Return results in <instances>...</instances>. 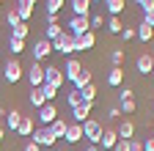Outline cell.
Listing matches in <instances>:
<instances>
[{
	"mask_svg": "<svg viewBox=\"0 0 154 151\" xmlns=\"http://www.w3.org/2000/svg\"><path fill=\"white\" fill-rule=\"evenodd\" d=\"M52 52H61V55H66V58H69L72 52H77V39H74L72 33L63 30V33L52 41Z\"/></svg>",
	"mask_w": 154,
	"mask_h": 151,
	"instance_id": "cell-1",
	"label": "cell"
},
{
	"mask_svg": "<svg viewBox=\"0 0 154 151\" xmlns=\"http://www.w3.org/2000/svg\"><path fill=\"white\" fill-rule=\"evenodd\" d=\"M102 124L96 121V118H88L85 124H83V140H88V146H99V140H102Z\"/></svg>",
	"mask_w": 154,
	"mask_h": 151,
	"instance_id": "cell-2",
	"label": "cell"
},
{
	"mask_svg": "<svg viewBox=\"0 0 154 151\" xmlns=\"http://www.w3.org/2000/svg\"><path fill=\"white\" fill-rule=\"evenodd\" d=\"M30 143H36L38 148H50V146H55L58 140L52 137L50 126H36V129H33V135H30Z\"/></svg>",
	"mask_w": 154,
	"mask_h": 151,
	"instance_id": "cell-3",
	"label": "cell"
},
{
	"mask_svg": "<svg viewBox=\"0 0 154 151\" xmlns=\"http://www.w3.org/2000/svg\"><path fill=\"white\" fill-rule=\"evenodd\" d=\"M88 30H91V22H88V17H72V20L66 22V33H72L74 39L85 36Z\"/></svg>",
	"mask_w": 154,
	"mask_h": 151,
	"instance_id": "cell-4",
	"label": "cell"
},
{
	"mask_svg": "<svg viewBox=\"0 0 154 151\" xmlns=\"http://www.w3.org/2000/svg\"><path fill=\"white\" fill-rule=\"evenodd\" d=\"M3 77H6V83H11V85H17L19 80L25 77V69H22V63H19L17 58H11L8 63H6V69H3Z\"/></svg>",
	"mask_w": 154,
	"mask_h": 151,
	"instance_id": "cell-5",
	"label": "cell"
},
{
	"mask_svg": "<svg viewBox=\"0 0 154 151\" xmlns=\"http://www.w3.org/2000/svg\"><path fill=\"white\" fill-rule=\"evenodd\" d=\"M30 52H33V61L42 63V61H47L50 55H52V41H47V39H36V44L30 47Z\"/></svg>",
	"mask_w": 154,
	"mask_h": 151,
	"instance_id": "cell-6",
	"label": "cell"
},
{
	"mask_svg": "<svg viewBox=\"0 0 154 151\" xmlns=\"http://www.w3.org/2000/svg\"><path fill=\"white\" fill-rule=\"evenodd\" d=\"M25 77H28L30 88H42V85H44V66L33 61V66H30V69L25 71Z\"/></svg>",
	"mask_w": 154,
	"mask_h": 151,
	"instance_id": "cell-7",
	"label": "cell"
},
{
	"mask_svg": "<svg viewBox=\"0 0 154 151\" xmlns=\"http://www.w3.org/2000/svg\"><path fill=\"white\" fill-rule=\"evenodd\" d=\"M55 118H58V107H55V102H47L44 107H38V126H50Z\"/></svg>",
	"mask_w": 154,
	"mask_h": 151,
	"instance_id": "cell-8",
	"label": "cell"
},
{
	"mask_svg": "<svg viewBox=\"0 0 154 151\" xmlns=\"http://www.w3.org/2000/svg\"><path fill=\"white\" fill-rule=\"evenodd\" d=\"M44 83H50V85H55V88H61V85L66 83V77H63V71L58 69V66H44Z\"/></svg>",
	"mask_w": 154,
	"mask_h": 151,
	"instance_id": "cell-9",
	"label": "cell"
},
{
	"mask_svg": "<svg viewBox=\"0 0 154 151\" xmlns=\"http://www.w3.org/2000/svg\"><path fill=\"white\" fill-rule=\"evenodd\" d=\"M80 71H83V66H80V61H77V58H69V61H66V66H63V77H66L69 83H74L77 77H80Z\"/></svg>",
	"mask_w": 154,
	"mask_h": 151,
	"instance_id": "cell-10",
	"label": "cell"
},
{
	"mask_svg": "<svg viewBox=\"0 0 154 151\" xmlns=\"http://www.w3.org/2000/svg\"><path fill=\"white\" fill-rule=\"evenodd\" d=\"M91 107H94V104H85V102H80L77 107H72V116H74V124H85V121L91 118Z\"/></svg>",
	"mask_w": 154,
	"mask_h": 151,
	"instance_id": "cell-11",
	"label": "cell"
},
{
	"mask_svg": "<svg viewBox=\"0 0 154 151\" xmlns=\"http://www.w3.org/2000/svg\"><path fill=\"white\" fill-rule=\"evenodd\" d=\"M116 143H119L116 129H105V132H102V140H99V151H113Z\"/></svg>",
	"mask_w": 154,
	"mask_h": 151,
	"instance_id": "cell-12",
	"label": "cell"
},
{
	"mask_svg": "<svg viewBox=\"0 0 154 151\" xmlns=\"http://www.w3.org/2000/svg\"><path fill=\"white\" fill-rule=\"evenodd\" d=\"M63 140H66V143H80V140H83V124H69Z\"/></svg>",
	"mask_w": 154,
	"mask_h": 151,
	"instance_id": "cell-13",
	"label": "cell"
},
{
	"mask_svg": "<svg viewBox=\"0 0 154 151\" xmlns=\"http://www.w3.org/2000/svg\"><path fill=\"white\" fill-rule=\"evenodd\" d=\"M107 85L110 88H119V85H124V66H119V69H110L107 71Z\"/></svg>",
	"mask_w": 154,
	"mask_h": 151,
	"instance_id": "cell-14",
	"label": "cell"
},
{
	"mask_svg": "<svg viewBox=\"0 0 154 151\" xmlns=\"http://www.w3.org/2000/svg\"><path fill=\"white\" fill-rule=\"evenodd\" d=\"M66 126H69V121L58 116V118H55V121L50 124V132H52V137H55V140H58V137L63 140V135H66Z\"/></svg>",
	"mask_w": 154,
	"mask_h": 151,
	"instance_id": "cell-15",
	"label": "cell"
},
{
	"mask_svg": "<svg viewBox=\"0 0 154 151\" xmlns=\"http://www.w3.org/2000/svg\"><path fill=\"white\" fill-rule=\"evenodd\" d=\"M116 135H119V140H132L135 137V124L132 121H121L119 129H116Z\"/></svg>",
	"mask_w": 154,
	"mask_h": 151,
	"instance_id": "cell-16",
	"label": "cell"
},
{
	"mask_svg": "<svg viewBox=\"0 0 154 151\" xmlns=\"http://www.w3.org/2000/svg\"><path fill=\"white\" fill-rule=\"evenodd\" d=\"M105 8L110 17H121L124 8H127V0H105Z\"/></svg>",
	"mask_w": 154,
	"mask_h": 151,
	"instance_id": "cell-17",
	"label": "cell"
},
{
	"mask_svg": "<svg viewBox=\"0 0 154 151\" xmlns=\"http://www.w3.org/2000/svg\"><path fill=\"white\" fill-rule=\"evenodd\" d=\"M74 17H91V0H72Z\"/></svg>",
	"mask_w": 154,
	"mask_h": 151,
	"instance_id": "cell-18",
	"label": "cell"
},
{
	"mask_svg": "<svg viewBox=\"0 0 154 151\" xmlns=\"http://www.w3.org/2000/svg\"><path fill=\"white\" fill-rule=\"evenodd\" d=\"M33 129H36V126H33V118H30V116H22V121H19V126H17V135H19V137H30Z\"/></svg>",
	"mask_w": 154,
	"mask_h": 151,
	"instance_id": "cell-19",
	"label": "cell"
},
{
	"mask_svg": "<svg viewBox=\"0 0 154 151\" xmlns=\"http://www.w3.org/2000/svg\"><path fill=\"white\" fill-rule=\"evenodd\" d=\"M94 44H96V33L88 30L85 36H80V39H77V52H83V50H94Z\"/></svg>",
	"mask_w": 154,
	"mask_h": 151,
	"instance_id": "cell-20",
	"label": "cell"
},
{
	"mask_svg": "<svg viewBox=\"0 0 154 151\" xmlns=\"http://www.w3.org/2000/svg\"><path fill=\"white\" fill-rule=\"evenodd\" d=\"M19 121H22V113H19V110L14 107V110H8V113H6V121H3V124H6V126H8L11 132H17Z\"/></svg>",
	"mask_w": 154,
	"mask_h": 151,
	"instance_id": "cell-21",
	"label": "cell"
},
{
	"mask_svg": "<svg viewBox=\"0 0 154 151\" xmlns=\"http://www.w3.org/2000/svg\"><path fill=\"white\" fill-rule=\"evenodd\" d=\"M28 102L38 110V107H44L47 104V99H44V93H42V88H30V93H28Z\"/></svg>",
	"mask_w": 154,
	"mask_h": 151,
	"instance_id": "cell-22",
	"label": "cell"
},
{
	"mask_svg": "<svg viewBox=\"0 0 154 151\" xmlns=\"http://www.w3.org/2000/svg\"><path fill=\"white\" fill-rule=\"evenodd\" d=\"M135 39H140V41H151L154 39V28H149V25H138V28H135Z\"/></svg>",
	"mask_w": 154,
	"mask_h": 151,
	"instance_id": "cell-23",
	"label": "cell"
},
{
	"mask_svg": "<svg viewBox=\"0 0 154 151\" xmlns=\"http://www.w3.org/2000/svg\"><path fill=\"white\" fill-rule=\"evenodd\" d=\"M135 66H138V71L143 74V77H146V74H151V55H149V52L140 55V58L135 61Z\"/></svg>",
	"mask_w": 154,
	"mask_h": 151,
	"instance_id": "cell-24",
	"label": "cell"
},
{
	"mask_svg": "<svg viewBox=\"0 0 154 151\" xmlns=\"http://www.w3.org/2000/svg\"><path fill=\"white\" fill-rule=\"evenodd\" d=\"M28 33H30V25H28V22H19V25L11 30V39H17V41H25V39H28Z\"/></svg>",
	"mask_w": 154,
	"mask_h": 151,
	"instance_id": "cell-25",
	"label": "cell"
},
{
	"mask_svg": "<svg viewBox=\"0 0 154 151\" xmlns=\"http://www.w3.org/2000/svg\"><path fill=\"white\" fill-rule=\"evenodd\" d=\"M91 83H94V80H91V71H88V69H83V71H80V77H77L72 85H74V91H83V88H85V85H91Z\"/></svg>",
	"mask_w": 154,
	"mask_h": 151,
	"instance_id": "cell-26",
	"label": "cell"
},
{
	"mask_svg": "<svg viewBox=\"0 0 154 151\" xmlns=\"http://www.w3.org/2000/svg\"><path fill=\"white\" fill-rule=\"evenodd\" d=\"M107 30H110L113 36H121V30H124L121 17H107Z\"/></svg>",
	"mask_w": 154,
	"mask_h": 151,
	"instance_id": "cell-27",
	"label": "cell"
},
{
	"mask_svg": "<svg viewBox=\"0 0 154 151\" xmlns=\"http://www.w3.org/2000/svg\"><path fill=\"white\" fill-rule=\"evenodd\" d=\"M80 96H83V102H85V104H94V102H96V85H94V83H91V85H85V88L80 91Z\"/></svg>",
	"mask_w": 154,
	"mask_h": 151,
	"instance_id": "cell-28",
	"label": "cell"
},
{
	"mask_svg": "<svg viewBox=\"0 0 154 151\" xmlns=\"http://www.w3.org/2000/svg\"><path fill=\"white\" fill-rule=\"evenodd\" d=\"M61 33H63V28H61V25H47V28H44V36H42V39H47V41H55V39H58Z\"/></svg>",
	"mask_w": 154,
	"mask_h": 151,
	"instance_id": "cell-29",
	"label": "cell"
},
{
	"mask_svg": "<svg viewBox=\"0 0 154 151\" xmlns=\"http://www.w3.org/2000/svg\"><path fill=\"white\" fill-rule=\"evenodd\" d=\"M119 110L124 113V116H132V113L138 110V102H135V99H124V102L119 104Z\"/></svg>",
	"mask_w": 154,
	"mask_h": 151,
	"instance_id": "cell-30",
	"label": "cell"
},
{
	"mask_svg": "<svg viewBox=\"0 0 154 151\" xmlns=\"http://www.w3.org/2000/svg\"><path fill=\"white\" fill-rule=\"evenodd\" d=\"M42 93H44V99H47V102H55V99H58V88H55V85H50V83H44V85H42Z\"/></svg>",
	"mask_w": 154,
	"mask_h": 151,
	"instance_id": "cell-31",
	"label": "cell"
},
{
	"mask_svg": "<svg viewBox=\"0 0 154 151\" xmlns=\"http://www.w3.org/2000/svg\"><path fill=\"white\" fill-rule=\"evenodd\" d=\"M124 58H127V52H124V50H113V52H110V63H113L116 69L124 66Z\"/></svg>",
	"mask_w": 154,
	"mask_h": 151,
	"instance_id": "cell-32",
	"label": "cell"
},
{
	"mask_svg": "<svg viewBox=\"0 0 154 151\" xmlns=\"http://www.w3.org/2000/svg\"><path fill=\"white\" fill-rule=\"evenodd\" d=\"M80 102H83V96H80V91H74V88H72V91L66 93V104H69V110H72V107H77Z\"/></svg>",
	"mask_w": 154,
	"mask_h": 151,
	"instance_id": "cell-33",
	"label": "cell"
},
{
	"mask_svg": "<svg viewBox=\"0 0 154 151\" xmlns=\"http://www.w3.org/2000/svg\"><path fill=\"white\" fill-rule=\"evenodd\" d=\"M63 3H66V0H47V3H44L47 6V14H55L58 17V11L63 8Z\"/></svg>",
	"mask_w": 154,
	"mask_h": 151,
	"instance_id": "cell-34",
	"label": "cell"
},
{
	"mask_svg": "<svg viewBox=\"0 0 154 151\" xmlns=\"http://www.w3.org/2000/svg\"><path fill=\"white\" fill-rule=\"evenodd\" d=\"M8 50H11V55L17 58L19 52H25V41H17V39H11V41H8Z\"/></svg>",
	"mask_w": 154,
	"mask_h": 151,
	"instance_id": "cell-35",
	"label": "cell"
},
{
	"mask_svg": "<svg viewBox=\"0 0 154 151\" xmlns=\"http://www.w3.org/2000/svg\"><path fill=\"white\" fill-rule=\"evenodd\" d=\"M14 11L19 14V20H22V22H28V20H30V17H33V8H25V6H17Z\"/></svg>",
	"mask_w": 154,
	"mask_h": 151,
	"instance_id": "cell-36",
	"label": "cell"
},
{
	"mask_svg": "<svg viewBox=\"0 0 154 151\" xmlns=\"http://www.w3.org/2000/svg\"><path fill=\"white\" fill-rule=\"evenodd\" d=\"M88 22H91V30H94V28H102V25H105V17H102V14H91Z\"/></svg>",
	"mask_w": 154,
	"mask_h": 151,
	"instance_id": "cell-37",
	"label": "cell"
},
{
	"mask_svg": "<svg viewBox=\"0 0 154 151\" xmlns=\"http://www.w3.org/2000/svg\"><path fill=\"white\" fill-rule=\"evenodd\" d=\"M6 22H8L11 28H17L19 22H22V20H19V14H17V11H8V14H6Z\"/></svg>",
	"mask_w": 154,
	"mask_h": 151,
	"instance_id": "cell-38",
	"label": "cell"
},
{
	"mask_svg": "<svg viewBox=\"0 0 154 151\" xmlns=\"http://www.w3.org/2000/svg\"><path fill=\"white\" fill-rule=\"evenodd\" d=\"M124 99H135V91H132L129 85H124V88H121V93H119V102H124Z\"/></svg>",
	"mask_w": 154,
	"mask_h": 151,
	"instance_id": "cell-39",
	"label": "cell"
},
{
	"mask_svg": "<svg viewBox=\"0 0 154 151\" xmlns=\"http://www.w3.org/2000/svg\"><path fill=\"white\" fill-rule=\"evenodd\" d=\"M135 6H140L146 14V11H154V0H135Z\"/></svg>",
	"mask_w": 154,
	"mask_h": 151,
	"instance_id": "cell-40",
	"label": "cell"
},
{
	"mask_svg": "<svg viewBox=\"0 0 154 151\" xmlns=\"http://www.w3.org/2000/svg\"><path fill=\"white\" fill-rule=\"evenodd\" d=\"M121 39H124V41H132V39H135V28H127V25H124V30H121Z\"/></svg>",
	"mask_w": 154,
	"mask_h": 151,
	"instance_id": "cell-41",
	"label": "cell"
},
{
	"mask_svg": "<svg viewBox=\"0 0 154 151\" xmlns=\"http://www.w3.org/2000/svg\"><path fill=\"white\" fill-rule=\"evenodd\" d=\"M129 151H143V140L132 137V140H129Z\"/></svg>",
	"mask_w": 154,
	"mask_h": 151,
	"instance_id": "cell-42",
	"label": "cell"
},
{
	"mask_svg": "<svg viewBox=\"0 0 154 151\" xmlns=\"http://www.w3.org/2000/svg\"><path fill=\"white\" fill-rule=\"evenodd\" d=\"M143 25L154 28V11H146V14H143Z\"/></svg>",
	"mask_w": 154,
	"mask_h": 151,
	"instance_id": "cell-43",
	"label": "cell"
},
{
	"mask_svg": "<svg viewBox=\"0 0 154 151\" xmlns=\"http://www.w3.org/2000/svg\"><path fill=\"white\" fill-rule=\"evenodd\" d=\"M113 151H129V140H119L113 146Z\"/></svg>",
	"mask_w": 154,
	"mask_h": 151,
	"instance_id": "cell-44",
	"label": "cell"
},
{
	"mask_svg": "<svg viewBox=\"0 0 154 151\" xmlns=\"http://www.w3.org/2000/svg\"><path fill=\"white\" fill-rule=\"evenodd\" d=\"M143 151H154V135H151V137H146V143H143Z\"/></svg>",
	"mask_w": 154,
	"mask_h": 151,
	"instance_id": "cell-45",
	"label": "cell"
},
{
	"mask_svg": "<svg viewBox=\"0 0 154 151\" xmlns=\"http://www.w3.org/2000/svg\"><path fill=\"white\" fill-rule=\"evenodd\" d=\"M119 116H121L119 107H110V110H107V118H119Z\"/></svg>",
	"mask_w": 154,
	"mask_h": 151,
	"instance_id": "cell-46",
	"label": "cell"
},
{
	"mask_svg": "<svg viewBox=\"0 0 154 151\" xmlns=\"http://www.w3.org/2000/svg\"><path fill=\"white\" fill-rule=\"evenodd\" d=\"M17 6H25V8H33L36 0H17Z\"/></svg>",
	"mask_w": 154,
	"mask_h": 151,
	"instance_id": "cell-47",
	"label": "cell"
},
{
	"mask_svg": "<svg viewBox=\"0 0 154 151\" xmlns=\"http://www.w3.org/2000/svg\"><path fill=\"white\" fill-rule=\"evenodd\" d=\"M47 25H58V17L55 14H47Z\"/></svg>",
	"mask_w": 154,
	"mask_h": 151,
	"instance_id": "cell-48",
	"label": "cell"
},
{
	"mask_svg": "<svg viewBox=\"0 0 154 151\" xmlns=\"http://www.w3.org/2000/svg\"><path fill=\"white\" fill-rule=\"evenodd\" d=\"M22 151H42V148H38V146H36V143H28V146H25V148H22Z\"/></svg>",
	"mask_w": 154,
	"mask_h": 151,
	"instance_id": "cell-49",
	"label": "cell"
},
{
	"mask_svg": "<svg viewBox=\"0 0 154 151\" xmlns=\"http://www.w3.org/2000/svg\"><path fill=\"white\" fill-rule=\"evenodd\" d=\"M3 135H6V124L0 121V140H3Z\"/></svg>",
	"mask_w": 154,
	"mask_h": 151,
	"instance_id": "cell-50",
	"label": "cell"
},
{
	"mask_svg": "<svg viewBox=\"0 0 154 151\" xmlns=\"http://www.w3.org/2000/svg\"><path fill=\"white\" fill-rule=\"evenodd\" d=\"M6 113H8L6 107H0V121H6Z\"/></svg>",
	"mask_w": 154,
	"mask_h": 151,
	"instance_id": "cell-51",
	"label": "cell"
},
{
	"mask_svg": "<svg viewBox=\"0 0 154 151\" xmlns=\"http://www.w3.org/2000/svg\"><path fill=\"white\" fill-rule=\"evenodd\" d=\"M83 151H99V146H85Z\"/></svg>",
	"mask_w": 154,
	"mask_h": 151,
	"instance_id": "cell-52",
	"label": "cell"
},
{
	"mask_svg": "<svg viewBox=\"0 0 154 151\" xmlns=\"http://www.w3.org/2000/svg\"><path fill=\"white\" fill-rule=\"evenodd\" d=\"M151 74H154V55H151Z\"/></svg>",
	"mask_w": 154,
	"mask_h": 151,
	"instance_id": "cell-53",
	"label": "cell"
},
{
	"mask_svg": "<svg viewBox=\"0 0 154 151\" xmlns=\"http://www.w3.org/2000/svg\"><path fill=\"white\" fill-rule=\"evenodd\" d=\"M91 3H105V0H91Z\"/></svg>",
	"mask_w": 154,
	"mask_h": 151,
	"instance_id": "cell-54",
	"label": "cell"
},
{
	"mask_svg": "<svg viewBox=\"0 0 154 151\" xmlns=\"http://www.w3.org/2000/svg\"><path fill=\"white\" fill-rule=\"evenodd\" d=\"M0 6H3V0H0Z\"/></svg>",
	"mask_w": 154,
	"mask_h": 151,
	"instance_id": "cell-55",
	"label": "cell"
},
{
	"mask_svg": "<svg viewBox=\"0 0 154 151\" xmlns=\"http://www.w3.org/2000/svg\"><path fill=\"white\" fill-rule=\"evenodd\" d=\"M151 113H154V107H151Z\"/></svg>",
	"mask_w": 154,
	"mask_h": 151,
	"instance_id": "cell-56",
	"label": "cell"
},
{
	"mask_svg": "<svg viewBox=\"0 0 154 151\" xmlns=\"http://www.w3.org/2000/svg\"><path fill=\"white\" fill-rule=\"evenodd\" d=\"M58 151H61V148H58Z\"/></svg>",
	"mask_w": 154,
	"mask_h": 151,
	"instance_id": "cell-57",
	"label": "cell"
}]
</instances>
